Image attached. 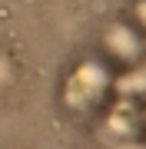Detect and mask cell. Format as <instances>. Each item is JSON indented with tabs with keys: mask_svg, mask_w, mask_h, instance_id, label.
Returning a JSON list of instances; mask_svg holds the SVG:
<instances>
[{
	"mask_svg": "<svg viewBox=\"0 0 146 149\" xmlns=\"http://www.w3.org/2000/svg\"><path fill=\"white\" fill-rule=\"evenodd\" d=\"M103 83H106V73H103L100 63H83L76 73L70 76V86H66V96H70V103H87L93 100Z\"/></svg>",
	"mask_w": 146,
	"mask_h": 149,
	"instance_id": "cell-1",
	"label": "cell"
},
{
	"mask_svg": "<svg viewBox=\"0 0 146 149\" xmlns=\"http://www.w3.org/2000/svg\"><path fill=\"white\" fill-rule=\"evenodd\" d=\"M106 43H110V50H116L119 56H133L136 47H140L136 37H133L126 27H113V30H110V37H106Z\"/></svg>",
	"mask_w": 146,
	"mask_h": 149,
	"instance_id": "cell-2",
	"label": "cell"
},
{
	"mask_svg": "<svg viewBox=\"0 0 146 149\" xmlns=\"http://www.w3.org/2000/svg\"><path fill=\"white\" fill-rule=\"evenodd\" d=\"M7 76H10V63H7V60H3V56H0V83H3V80H7Z\"/></svg>",
	"mask_w": 146,
	"mask_h": 149,
	"instance_id": "cell-3",
	"label": "cell"
}]
</instances>
